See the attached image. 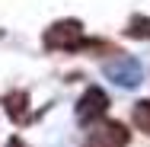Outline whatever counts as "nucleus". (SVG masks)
<instances>
[{
  "mask_svg": "<svg viewBox=\"0 0 150 147\" xmlns=\"http://www.w3.org/2000/svg\"><path fill=\"white\" fill-rule=\"evenodd\" d=\"M105 77L115 80L118 87H137L141 77H144V67L137 58H128V55H118L115 61L105 64Z\"/></svg>",
  "mask_w": 150,
  "mask_h": 147,
  "instance_id": "20e7f679",
  "label": "nucleus"
},
{
  "mask_svg": "<svg viewBox=\"0 0 150 147\" xmlns=\"http://www.w3.org/2000/svg\"><path fill=\"white\" fill-rule=\"evenodd\" d=\"M125 32H128L131 38H150V19H147V16H134Z\"/></svg>",
  "mask_w": 150,
  "mask_h": 147,
  "instance_id": "0eeeda50",
  "label": "nucleus"
},
{
  "mask_svg": "<svg viewBox=\"0 0 150 147\" xmlns=\"http://www.w3.org/2000/svg\"><path fill=\"white\" fill-rule=\"evenodd\" d=\"M128 141H131V131L121 121L105 118V121H96L93 125V131L86 134V144L83 147H125Z\"/></svg>",
  "mask_w": 150,
  "mask_h": 147,
  "instance_id": "f03ea898",
  "label": "nucleus"
},
{
  "mask_svg": "<svg viewBox=\"0 0 150 147\" xmlns=\"http://www.w3.org/2000/svg\"><path fill=\"white\" fill-rule=\"evenodd\" d=\"M6 147H26V141H23V138H10V141H6Z\"/></svg>",
  "mask_w": 150,
  "mask_h": 147,
  "instance_id": "6e6552de",
  "label": "nucleus"
},
{
  "mask_svg": "<svg viewBox=\"0 0 150 147\" xmlns=\"http://www.w3.org/2000/svg\"><path fill=\"white\" fill-rule=\"evenodd\" d=\"M3 106H6V115L13 118L16 125H26L32 118L29 115V93H26V89H13V93L3 99Z\"/></svg>",
  "mask_w": 150,
  "mask_h": 147,
  "instance_id": "39448f33",
  "label": "nucleus"
},
{
  "mask_svg": "<svg viewBox=\"0 0 150 147\" xmlns=\"http://www.w3.org/2000/svg\"><path fill=\"white\" fill-rule=\"evenodd\" d=\"M83 23L80 19H58L54 26H48L42 35V45L48 51H80L83 42Z\"/></svg>",
  "mask_w": 150,
  "mask_h": 147,
  "instance_id": "f257e3e1",
  "label": "nucleus"
},
{
  "mask_svg": "<svg viewBox=\"0 0 150 147\" xmlns=\"http://www.w3.org/2000/svg\"><path fill=\"white\" fill-rule=\"evenodd\" d=\"M131 118H134V125H137L144 134H150V99L134 102V112H131Z\"/></svg>",
  "mask_w": 150,
  "mask_h": 147,
  "instance_id": "423d86ee",
  "label": "nucleus"
},
{
  "mask_svg": "<svg viewBox=\"0 0 150 147\" xmlns=\"http://www.w3.org/2000/svg\"><path fill=\"white\" fill-rule=\"evenodd\" d=\"M109 112V96H105V89L102 87H90L83 96H80V102H77V121L80 125H96V121H102V115Z\"/></svg>",
  "mask_w": 150,
  "mask_h": 147,
  "instance_id": "7ed1b4c3",
  "label": "nucleus"
}]
</instances>
